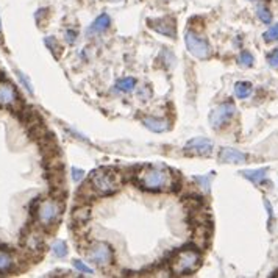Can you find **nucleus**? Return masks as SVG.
Instances as JSON below:
<instances>
[{
  "instance_id": "nucleus-1",
  "label": "nucleus",
  "mask_w": 278,
  "mask_h": 278,
  "mask_svg": "<svg viewBox=\"0 0 278 278\" xmlns=\"http://www.w3.org/2000/svg\"><path fill=\"white\" fill-rule=\"evenodd\" d=\"M138 184L145 191L163 192L169 191L173 186V173L164 166L145 164L136 175Z\"/></svg>"
},
{
  "instance_id": "nucleus-2",
  "label": "nucleus",
  "mask_w": 278,
  "mask_h": 278,
  "mask_svg": "<svg viewBox=\"0 0 278 278\" xmlns=\"http://www.w3.org/2000/svg\"><path fill=\"white\" fill-rule=\"evenodd\" d=\"M89 183H91V188L99 195H111L116 191H119L122 180L116 170L110 167H103L92 172Z\"/></svg>"
},
{
  "instance_id": "nucleus-3",
  "label": "nucleus",
  "mask_w": 278,
  "mask_h": 278,
  "mask_svg": "<svg viewBox=\"0 0 278 278\" xmlns=\"http://www.w3.org/2000/svg\"><path fill=\"white\" fill-rule=\"evenodd\" d=\"M202 264V257L195 249H181L175 258L170 261V269L175 275L184 277L199 271Z\"/></svg>"
},
{
  "instance_id": "nucleus-4",
  "label": "nucleus",
  "mask_w": 278,
  "mask_h": 278,
  "mask_svg": "<svg viewBox=\"0 0 278 278\" xmlns=\"http://www.w3.org/2000/svg\"><path fill=\"white\" fill-rule=\"evenodd\" d=\"M86 257L92 264L99 266V268H107L113 263L114 253L107 242H94L86 252Z\"/></svg>"
},
{
  "instance_id": "nucleus-5",
  "label": "nucleus",
  "mask_w": 278,
  "mask_h": 278,
  "mask_svg": "<svg viewBox=\"0 0 278 278\" xmlns=\"http://www.w3.org/2000/svg\"><path fill=\"white\" fill-rule=\"evenodd\" d=\"M61 213H63V205L55 199H47L41 202L38 208V219L42 225H52L60 219Z\"/></svg>"
},
{
  "instance_id": "nucleus-6",
  "label": "nucleus",
  "mask_w": 278,
  "mask_h": 278,
  "mask_svg": "<svg viewBox=\"0 0 278 278\" xmlns=\"http://www.w3.org/2000/svg\"><path fill=\"white\" fill-rule=\"evenodd\" d=\"M184 42H186V49L189 53H192L195 58H200V60H206L208 56L211 55V47L203 38L197 36L195 33L188 31L186 36H184Z\"/></svg>"
},
{
  "instance_id": "nucleus-7",
  "label": "nucleus",
  "mask_w": 278,
  "mask_h": 278,
  "mask_svg": "<svg viewBox=\"0 0 278 278\" xmlns=\"http://www.w3.org/2000/svg\"><path fill=\"white\" fill-rule=\"evenodd\" d=\"M236 108L231 102H225V103H221L219 107H216L211 114H210V124L213 129H221L224 127L231 118H233Z\"/></svg>"
},
{
  "instance_id": "nucleus-8",
  "label": "nucleus",
  "mask_w": 278,
  "mask_h": 278,
  "mask_svg": "<svg viewBox=\"0 0 278 278\" xmlns=\"http://www.w3.org/2000/svg\"><path fill=\"white\" fill-rule=\"evenodd\" d=\"M148 27L164 34L169 38H175L177 36V27H175V20L172 17H159V19H148Z\"/></svg>"
},
{
  "instance_id": "nucleus-9",
  "label": "nucleus",
  "mask_w": 278,
  "mask_h": 278,
  "mask_svg": "<svg viewBox=\"0 0 278 278\" xmlns=\"http://www.w3.org/2000/svg\"><path fill=\"white\" fill-rule=\"evenodd\" d=\"M213 152V142L206 138H194L184 145V153L188 155H210Z\"/></svg>"
},
{
  "instance_id": "nucleus-10",
  "label": "nucleus",
  "mask_w": 278,
  "mask_h": 278,
  "mask_svg": "<svg viewBox=\"0 0 278 278\" xmlns=\"http://www.w3.org/2000/svg\"><path fill=\"white\" fill-rule=\"evenodd\" d=\"M247 159V155L239 152L236 148H230V147H225L221 150V153H219V161L221 163H244Z\"/></svg>"
},
{
  "instance_id": "nucleus-11",
  "label": "nucleus",
  "mask_w": 278,
  "mask_h": 278,
  "mask_svg": "<svg viewBox=\"0 0 278 278\" xmlns=\"http://www.w3.org/2000/svg\"><path fill=\"white\" fill-rule=\"evenodd\" d=\"M111 25V17L107 13H102L99 17H96V20L92 22L91 27L88 28V34H94V33H103L107 31Z\"/></svg>"
},
{
  "instance_id": "nucleus-12",
  "label": "nucleus",
  "mask_w": 278,
  "mask_h": 278,
  "mask_svg": "<svg viewBox=\"0 0 278 278\" xmlns=\"http://www.w3.org/2000/svg\"><path fill=\"white\" fill-rule=\"evenodd\" d=\"M17 94L11 85H0V105L11 107L16 102Z\"/></svg>"
},
{
  "instance_id": "nucleus-13",
  "label": "nucleus",
  "mask_w": 278,
  "mask_h": 278,
  "mask_svg": "<svg viewBox=\"0 0 278 278\" xmlns=\"http://www.w3.org/2000/svg\"><path fill=\"white\" fill-rule=\"evenodd\" d=\"M142 124L145 125V129L155 133H163L169 130V122L166 119H156V118H144Z\"/></svg>"
},
{
  "instance_id": "nucleus-14",
  "label": "nucleus",
  "mask_w": 278,
  "mask_h": 278,
  "mask_svg": "<svg viewBox=\"0 0 278 278\" xmlns=\"http://www.w3.org/2000/svg\"><path fill=\"white\" fill-rule=\"evenodd\" d=\"M242 177H246L247 180H250L255 184H260L264 178L266 173H268V169H257V170H242Z\"/></svg>"
},
{
  "instance_id": "nucleus-15",
  "label": "nucleus",
  "mask_w": 278,
  "mask_h": 278,
  "mask_svg": "<svg viewBox=\"0 0 278 278\" xmlns=\"http://www.w3.org/2000/svg\"><path fill=\"white\" fill-rule=\"evenodd\" d=\"M138 82L136 78L133 77H124L121 80H118V83H116V89L121 91V92H133L136 88Z\"/></svg>"
},
{
  "instance_id": "nucleus-16",
  "label": "nucleus",
  "mask_w": 278,
  "mask_h": 278,
  "mask_svg": "<svg viewBox=\"0 0 278 278\" xmlns=\"http://www.w3.org/2000/svg\"><path fill=\"white\" fill-rule=\"evenodd\" d=\"M253 91V86L250 82H238L235 85V94L238 99H247Z\"/></svg>"
},
{
  "instance_id": "nucleus-17",
  "label": "nucleus",
  "mask_w": 278,
  "mask_h": 278,
  "mask_svg": "<svg viewBox=\"0 0 278 278\" xmlns=\"http://www.w3.org/2000/svg\"><path fill=\"white\" fill-rule=\"evenodd\" d=\"M13 264H14L13 257H11V255H9L8 252L0 250V272L5 274V272L11 271V268H13Z\"/></svg>"
},
{
  "instance_id": "nucleus-18",
  "label": "nucleus",
  "mask_w": 278,
  "mask_h": 278,
  "mask_svg": "<svg viewBox=\"0 0 278 278\" xmlns=\"http://www.w3.org/2000/svg\"><path fill=\"white\" fill-rule=\"evenodd\" d=\"M42 247V239L41 235L38 233H31L27 236V249L33 250V252H38Z\"/></svg>"
},
{
  "instance_id": "nucleus-19",
  "label": "nucleus",
  "mask_w": 278,
  "mask_h": 278,
  "mask_svg": "<svg viewBox=\"0 0 278 278\" xmlns=\"http://www.w3.org/2000/svg\"><path fill=\"white\" fill-rule=\"evenodd\" d=\"M257 14H258V17H260V20L263 22V24H271L272 22V13H271V9L268 6L260 5L258 9H257Z\"/></svg>"
},
{
  "instance_id": "nucleus-20",
  "label": "nucleus",
  "mask_w": 278,
  "mask_h": 278,
  "mask_svg": "<svg viewBox=\"0 0 278 278\" xmlns=\"http://www.w3.org/2000/svg\"><path fill=\"white\" fill-rule=\"evenodd\" d=\"M52 252L56 258H64L67 255V246L64 241H56L55 244L52 246Z\"/></svg>"
},
{
  "instance_id": "nucleus-21",
  "label": "nucleus",
  "mask_w": 278,
  "mask_h": 278,
  "mask_svg": "<svg viewBox=\"0 0 278 278\" xmlns=\"http://www.w3.org/2000/svg\"><path fill=\"white\" fill-rule=\"evenodd\" d=\"M253 61H255V58H253V55H252L250 52H247V50L241 52V55H239V64H241L242 67H250V66H253Z\"/></svg>"
},
{
  "instance_id": "nucleus-22",
  "label": "nucleus",
  "mask_w": 278,
  "mask_h": 278,
  "mask_svg": "<svg viewBox=\"0 0 278 278\" xmlns=\"http://www.w3.org/2000/svg\"><path fill=\"white\" fill-rule=\"evenodd\" d=\"M263 38H264L266 42H274V41H277V39H278V24L272 25L268 31H266V33L263 34Z\"/></svg>"
},
{
  "instance_id": "nucleus-23",
  "label": "nucleus",
  "mask_w": 278,
  "mask_h": 278,
  "mask_svg": "<svg viewBox=\"0 0 278 278\" xmlns=\"http://www.w3.org/2000/svg\"><path fill=\"white\" fill-rule=\"evenodd\" d=\"M89 216H91V210H89V208H82V210H75V213H74V217L77 219L78 222H82V224H85V222L88 221Z\"/></svg>"
},
{
  "instance_id": "nucleus-24",
  "label": "nucleus",
  "mask_w": 278,
  "mask_h": 278,
  "mask_svg": "<svg viewBox=\"0 0 278 278\" xmlns=\"http://www.w3.org/2000/svg\"><path fill=\"white\" fill-rule=\"evenodd\" d=\"M194 180L200 184V188H203V191H210V183H211V175H203V177H200V175H195L194 177Z\"/></svg>"
},
{
  "instance_id": "nucleus-25",
  "label": "nucleus",
  "mask_w": 278,
  "mask_h": 278,
  "mask_svg": "<svg viewBox=\"0 0 278 278\" xmlns=\"http://www.w3.org/2000/svg\"><path fill=\"white\" fill-rule=\"evenodd\" d=\"M44 42H45V45H47V47L50 49V52H53V55H55L56 58L60 56V53L56 52L58 49H60V44H58V41H56L53 36H50V38H45V41H44Z\"/></svg>"
},
{
  "instance_id": "nucleus-26",
  "label": "nucleus",
  "mask_w": 278,
  "mask_h": 278,
  "mask_svg": "<svg viewBox=\"0 0 278 278\" xmlns=\"http://www.w3.org/2000/svg\"><path fill=\"white\" fill-rule=\"evenodd\" d=\"M268 63H269L271 67L278 69V47L269 53V56H268Z\"/></svg>"
},
{
  "instance_id": "nucleus-27",
  "label": "nucleus",
  "mask_w": 278,
  "mask_h": 278,
  "mask_svg": "<svg viewBox=\"0 0 278 278\" xmlns=\"http://www.w3.org/2000/svg\"><path fill=\"white\" fill-rule=\"evenodd\" d=\"M74 268L77 269V271H80V272H83V274H92V269L89 268V266H86L83 261H78V260H75L74 261Z\"/></svg>"
},
{
  "instance_id": "nucleus-28",
  "label": "nucleus",
  "mask_w": 278,
  "mask_h": 278,
  "mask_svg": "<svg viewBox=\"0 0 278 278\" xmlns=\"http://www.w3.org/2000/svg\"><path fill=\"white\" fill-rule=\"evenodd\" d=\"M17 78L20 80V82H22V85H24L25 86V89L30 92V94H33V86H31V83H30V80L24 75V74H22L20 71H17Z\"/></svg>"
},
{
  "instance_id": "nucleus-29",
  "label": "nucleus",
  "mask_w": 278,
  "mask_h": 278,
  "mask_svg": "<svg viewBox=\"0 0 278 278\" xmlns=\"http://www.w3.org/2000/svg\"><path fill=\"white\" fill-rule=\"evenodd\" d=\"M83 177H85V170L72 167V178H74V181H80Z\"/></svg>"
},
{
  "instance_id": "nucleus-30",
  "label": "nucleus",
  "mask_w": 278,
  "mask_h": 278,
  "mask_svg": "<svg viewBox=\"0 0 278 278\" xmlns=\"http://www.w3.org/2000/svg\"><path fill=\"white\" fill-rule=\"evenodd\" d=\"M75 39H77V31H75V30H67V31H66V41H67L69 44H74Z\"/></svg>"
},
{
  "instance_id": "nucleus-31",
  "label": "nucleus",
  "mask_w": 278,
  "mask_h": 278,
  "mask_svg": "<svg viewBox=\"0 0 278 278\" xmlns=\"http://www.w3.org/2000/svg\"><path fill=\"white\" fill-rule=\"evenodd\" d=\"M0 30H2V20H0Z\"/></svg>"
}]
</instances>
